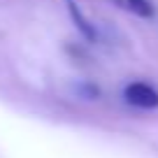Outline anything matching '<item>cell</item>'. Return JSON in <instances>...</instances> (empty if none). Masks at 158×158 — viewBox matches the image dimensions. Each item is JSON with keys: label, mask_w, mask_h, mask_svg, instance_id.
Returning <instances> with one entry per match:
<instances>
[{"label": "cell", "mask_w": 158, "mask_h": 158, "mask_svg": "<svg viewBox=\"0 0 158 158\" xmlns=\"http://www.w3.org/2000/svg\"><path fill=\"white\" fill-rule=\"evenodd\" d=\"M123 98L128 105L139 109H156L158 107V89L147 81H133L123 89Z\"/></svg>", "instance_id": "1"}, {"label": "cell", "mask_w": 158, "mask_h": 158, "mask_svg": "<svg viewBox=\"0 0 158 158\" xmlns=\"http://www.w3.org/2000/svg\"><path fill=\"white\" fill-rule=\"evenodd\" d=\"M65 2H68V10H70V16H72L74 26H77V28L81 30V35H84V37L93 40V37H95V30H93V26L89 23V19L84 16V12L79 10L77 0H65Z\"/></svg>", "instance_id": "3"}, {"label": "cell", "mask_w": 158, "mask_h": 158, "mask_svg": "<svg viewBox=\"0 0 158 158\" xmlns=\"http://www.w3.org/2000/svg\"><path fill=\"white\" fill-rule=\"evenodd\" d=\"M114 5H118L121 10L130 12L135 16H142V19H149L153 14V5L151 0H112Z\"/></svg>", "instance_id": "2"}]
</instances>
